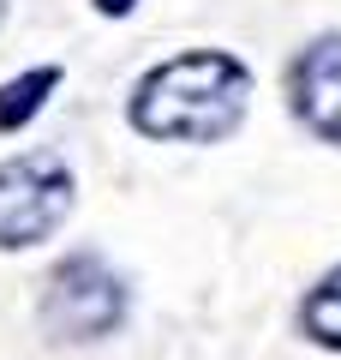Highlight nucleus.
<instances>
[{
    "label": "nucleus",
    "mask_w": 341,
    "mask_h": 360,
    "mask_svg": "<svg viewBox=\"0 0 341 360\" xmlns=\"http://www.w3.org/2000/svg\"><path fill=\"white\" fill-rule=\"evenodd\" d=\"M42 324L60 342H102L126 324V283L102 264L96 252L66 258L48 276V295H42Z\"/></svg>",
    "instance_id": "obj_2"
},
{
    "label": "nucleus",
    "mask_w": 341,
    "mask_h": 360,
    "mask_svg": "<svg viewBox=\"0 0 341 360\" xmlns=\"http://www.w3.org/2000/svg\"><path fill=\"white\" fill-rule=\"evenodd\" d=\"M72 210V168L48 150L0 162V246H36Z\"/></svg>",
    "instance_id": "obj_3"
},
{
    "label": "nucleus",
    "mask_w": 341,
    "mask_h": 360,
    "mask_svg": "<svg viewBox=\"0 0 341 360\" xmlns=\"http://www.w3.org/2000/svg\"><path fill=\"white\" fill-rule=\"evenodd\" d=\"M102 13H132V0H96Z\"/></svg>",
    "instance_id": "obj_7"
},
{
    "label": "nucleus",
    "mask_w": 341,
    "mask_h": 360,
    "mask_svg": "<svg viewBox=\"0 0 341 360\" xmlns=\"http://www.w3.org/2000/svg\"><path fill=\"white\" fill-rule=\"evenodd\" d=\"M288 96H293V115H300L317 139L341 144V37L312 42V49L293 60Z\"/></svg>",
    "instance_id": "obj_4"
},
{
    "label": "nucleus",
    "mask_w": 341,
    "mask_h": 360,
    "mask_svg": "<svg viewBox=\"0 0 341 360\" xmlns=\"http://www.w3.org/2000/svg\"><path fill=\"white\" fill-rule=\"evenodd\" d=\"M54 84H60V72H54V66H36V72H25L18 84H6V90H0V132L25 127V120L42 108V96H48Z\"/></svg>",
    "instance_id": "obj_5"
},
{
    "label": "nucleus",
    "mask_w": 341,
    "mask_h": 360,
    "mask_svg": "<svg viewBox=\"0 0 341 360\" xmlns=\"http://www.w3.org/2000/svg\"><path fill=\"white\" fill-rule=\"evenodd\" d=\"M252 78L240 60L227 54H180V60L156 66L132 96V127L150 139H186L210 144L222 132H234V120L246 115Z\"/></svg>",
    "instance_id": "obj_1"
},
{
    "label": "nucleus",
    "mask_w": 341,
    "mask_h": 360,
    "mask_svg": "<svg viewBox=\"0 0 341 360\" xmlns=\"http://www.w3.org/2000/svg\"><path fill=\"white\" fill-rule=\"evenodd\" d=\"M300 319H305V330H312L323 348H341V264L312 288V300H305Z\"/></svg>",
    "instance_id": "obj_6"
},
{
    "label": "nucleus",
    "mask_w": 341,
    "mask_h": 360,
    "mask_svg": "<svg viewBox=\"0 0 341 360\" xmlns=\"http://www.w3.org/2000/svg\"><path fill=\"white\" fill-rule=\"evenodd\" d=\"M0 18H6V0H0Z\"/></svg>",
    "instance_id": "obj_8"
}]
</instances>
